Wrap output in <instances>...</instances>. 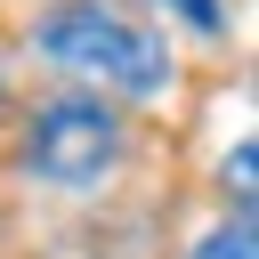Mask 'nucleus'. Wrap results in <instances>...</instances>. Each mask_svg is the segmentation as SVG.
Listing matches in <instances>:
<instances>
[{"instance_id":"3","label":"nucleus","mask_w":259,"mask_h":259,"mask_svg":"<svg viewBox=\"0 0 259 259\" xmlns=\"http://www.w3.org/2000/svg\"><path fill=\"white\" fill-rule=\"evenodd\" d=\"M194 259H259V243H251V219L235 210V219H219L202 243H194Z\"/></svg>"},{"instance_id":"2","label":"nucleus","mask_w":259,"mask_h":259,"mask_svg":"<svg viewBox=\"0 0 259 259\" xmlns=\"http://www.w3.org/2000/svg\"><path fill=\"white\" fill-rule=\"evenodd\" d=\"M121 162V121L97 97H49L24 121V170L40 186H97Z\"/></svg>"},{"instance_id":"4","label":"nucleus","mask_w":259,"mask_h":259,"mask_svg":"<svg viewBox=\"0 0 259 259\" xmlns=\"http://www.w3.org/2000/svg\"><path fill=\"white\" fill-rule=\"evenodd\" d=\"M162 8H170L186 32H202V40H219V32H227V8H219V0H162Z\"/></svg>"},{"instance_id":"1","label":"nucleus","mask_w":259,"mask_h":259,"mask_svg":"<svg viewBox=\"0 0 259 259\" xmlns=\"http://www.w3.org/2000/svg\"><path fill=\"white\" fill-rule=\"evenodd\" d=\"M32 49L65 73L97 81V89H121V97H162L170 89V49L105 0H57L32 24Z\"/></svg>"}]
</instances>
